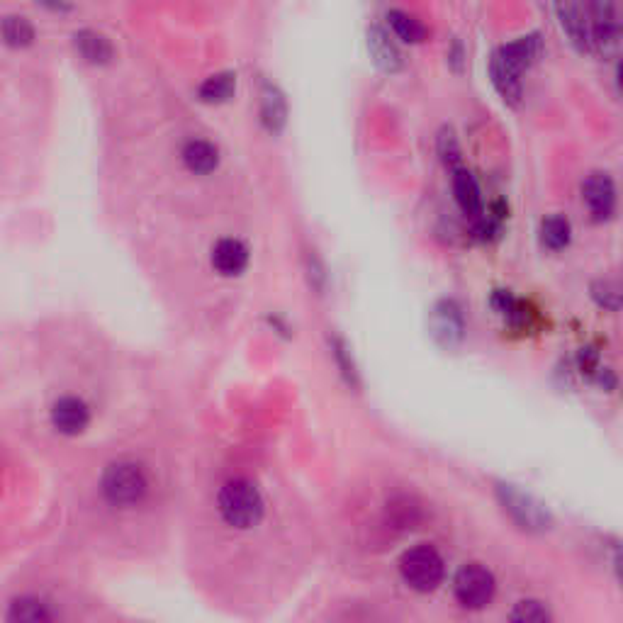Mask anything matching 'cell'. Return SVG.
<instances>
[{"label":"cell","mask_w":623,"mask_h":623,"mask_svg":"<svg viewBox=\"0 0 623 623\" xmlns=\"http://www.w3.org/2000/svg\"><path fill=\"white\" fill-rule=\"evenodd\" d=\"M217 507H220L222 519L234 529H251L263 519V497L258 487L246 477H234V480L224 482L217 497Z\"/></svg>","instance_id":"cell-1"},{"label":"cell","mask_w":623,"mask_h":623,"mask_svg":"<svg viewBox=\"0 0 623 623\" xmlns=\"http://www.w3.org/2000/svg\"><path fill=\"white\" fill-rule=\"evenodd\" d=\"M149 492L147 470L132 460L112 463L103 475V495L112 507H137Z\"/></svg>","instance_id":"cell-2"},{"label":"cell","mask_w":623,"mask_h":623,"mask_svg":"<svg viewBox=\"0 0 623 623\" xmlns=\"http://www.w3.org/2000/svg\"><path fill=\"white\" fill-rule=\"evenodd\" d=\"M400 575L404 585L414 592H434L446 577V563L434 546H414L400 558Z\"/></svg>","instance_id":"cell-3"},{"label":"cell","mask_w":623,"mask_h":623,"mask_svg":"<svg viewBox=\"0 0 623 623\" xmlns=\"http://www.w3.org/2000/svg\"><path fill=\"white\" fill-rule=\"evenodd\" d=\"M497 592V580L485 565L468 563L456 572L453 580V597L468 611H482L492 604Z\"/></svg>","instance_id":"cell-4"},{"label":"cell","mask_w":623,"mask_h":623,"mask_svg":"<svg viewBox=\"0 0 623 623\" xmlns=\"http://www.w3.org/2000/svg\"><path fill=\"white\" fill-rule=\"evenodd\" d=\"M52 424L56 431L66 436H78L88 429L91 424V409L81 397L66 395L54 402L52 407Z\"/></svg>","instance_id":"cell-5"},{"label":"cell","mask_w":623,"mask_h":623,"mask_svg":"<svg viewBox=\"0 0 623 623\" xmlns=\"http://www.w3.org/2000/svg\"><path fill=\"white\" fill-rule=\"evenodd\" d=\"M582 193H585V202L589 212L594 215V220H606L611 217L616 207V188L606 173H592L582 185Z\"/></svg>","instance_id":"cell-6"},{"label":"cell","mask_w":623,"mask_h":623,"mask_svg":"<svg viewBox=\"0 0 623 623\" xmlns=\"http://www.w3.org/2000/svg\"><path fill=\"white\" fill-rule=\"evenodd\" d=\"M558 13H560V22H563V27L568 30L572 42H575L580 49L592 47V22H589L587 5H577V3L560 5Z\"/></svg>","instance_id":"cell-7"},{"label":"cell","mask_w":623,"mask_h":623,"mask_svg":"<svg viewBox=\"0 0 623 623\" xmlns=\"http://www.w3.org/2000/svg\"><path fill=\"white\" fill-rule=\"evenodd\" d=\"M249 263V249L237 239H222L212 249V266L222 275H239Z\"/></svg>","instance_id":"cell-8"},{"label":"cell","mask_w":623,"mask_h":623,"mask_svg":"<svg viewBox=\"0 0 623 623\" xmlns=\"http://www.w3.org/2000/svg\"><path fill=\"white\" fill-rule=\"evenodd\" d=\"M5 623H54V616L39 597H18L8 606Z\"/></svg>","instance_id":"cell-9"},{"label":"cell","mask_w":623,"mask_h":623,"mask_svg":"<svg viewBox=\"0 0 623 623\" xmlns=\"http://www.w3.org/2000/svg\"><path fill=\"white\" fill-rule=\"evenodd\" d=\"M453 190H456V200L458 205L463 207L465 215L475 217L477 220V217L482 215V195L473 173L465 171V168H458L456 176H453Z\"/></svg>","instance_id":"cell-10"},{"label":"cell","mask_w":623,"mask_h":623,"mask_svg":"<svg viewBox=\"0 0 623 623\" xmlns=\"http://www.w3.org/2000/svg\"><path fill=\"white\" fill-rule=\"evenodd\" d=\"M538 49H541L538 37H521V39H516V42H509L507 47H502V52H499L497 56L509 66V69L516 71V74H521V71H524L526 66L536 59Z\"/></svg>","instance_id":"cell-11"},{"label":"cell","mask_w":623,"mask_h":623,"mask_svg":"<svg viewBox=\"0 0 623 623\" xmlns=\"http://www.w3.org/2000/svg\"><path fill=\"white\" fill-rule=\"evenodd\" d=\"M76 49L81 52L83 59L88 61V64H108V61L112 59V44L110 39L105 35H100V32L95 30H83L76 35Z\"/></svg>","instance_id":"cell-12"},{"label":"cell","mask_w":623,"mask_h":623,"mask_svg":"<svg viewBox=\"0 0 623 623\" xmlns=\"http://www.w3.org/2000/svg\"><path fill=\"white\" fill-rule=\"evenodd\" d=\"M183 161L193 173H210L220 164V154L205 139H193V142L185 144Z\"/></svg>","instance_id":"cell-13"},{"label":"cell","mask_w":623,"mask_h":623,"mask_svg":"<svg viewBox=\"0 0 623 623\" xmlns=\"http://www.w3.org/2000/svg\"><path fill=\"white\" fill-rule=\"evenodd\" d=\"M0 37L8 47H30L35 42V27L27 18H20V15H10V18L3 20L0 25Z\"/></svg>","instance_id":"cell-14"},{"label":"cell","mask_w":623,"mask_h":623,"mask_svg":"<svg viewBox=\"0 0 623 623\" xmlns=\"http://www.w3.org/2000/svg\"><path fill=\"white\" fill-rule=\"evenodd\" d=\"M490 71H492V81H495L497 91L504 95V100H509V103H516V100L521 98V83H519V74H516V71L509 69V66L504 64V61L499 59L497 54L492 56Z\"/></svg>","instance_id":"cell-15"},{"label":"cell","mask_w":623,"mask_h":623,"mask_svg":"<svg viewBox=\"0 0 623 623\" xmlns=\"http://www.w3.org/2000/svg\"><path fill=\"white\" fill-rule=\"evenodd\" d=\"M507 623H553V616L541 599H521L509 609Z\"/></svg>","instance_id":"cell-16"},{"label":"cell","mask_w":623,"mask_h":623,"mask_svg":"<svg viewBox=\"0 0 623 623\" xmlns=\"http://www.w3.org/2000/svg\"><path fill=\"white\" fill-rule=\"evenodd\" d=\"M368 39H370V42H368L370 44V52H373L375 61H378V64L383 66L385 71L400 69V52H397L395 44H392L390 39H387V35H385L383 30H380V27H373V30H370Z\"/></svg>","instance_id":"cell-17"},{"label":"cell","mask_w":623,"mask_h":623,"mask_svg":"<svg viewBox=\"0 0 623 623\" xmlns=\"http://www.w3.org/2000/svg\"><path fill=\"white\" fill-rule=\"evenodd\" d=\"M234 91H237V76L215 74L200 86V98L205 100V103H224V100L232 98Z\"/></svg>","instance_id":"cell-18"},{"label":"cell","mask_w":623,"mask_h":623,"mask_svg":"<svg viewBox=\"0 0 623 623\" xmlns=\"http://www.w3.org/2000/svg\"><path fill=\"white\" fill-rule=\"evenodd\" d=\"M387 20H390L392 30H395V35L402 39V42H422L426 30L424 25L419 22L417 18H412L409 13H402V10H390V15H387Z\"/></svg>","instance_id":"cell-19"},{"label":"cell","mask_w":623,"mask_h":623,"mask_svg":"<svg viewBox=\"0 0 623 623\" xmlns=\"http://www.w3.org/2000/svg\"><path fill=\"white\" fill-rule=\"evenodd\" d=\"M541 237L548 249H553V251L565 249V246L570 244V222L560 215L548 217L541 227Z\"/></svg>","instance_id":"cell-20"},{"label":"cell","mask_w":623,"mask_h":623,"mask_svg":"<svg viewBox=\"0 0 623 623\" xmlns=\"http://www.w3.org/2000/svg\"><path fill=\"white\" fill-rule=\"evenodd\" d=\"M263 122H266L268 127L273 129H280L285 122V100L280 98L278 91H273V88H268L266 93H263Z\"/></svg>","instance_id":"cell-21"},{"label":"cell","mask_w":623,"mask_h":623,"mask_svg":"<svg viewBox=\"0 0 623 623\" xmlns=\"http://www.w3.org/2000/svg\"><path fill=\"white\" fill-rule=\"evenodd\" d=\"M594 297H597L604 307H609V310H619V293H616V288L611 283L594 285Z\"/></svg>","instance_id":"cell-22"},{"label":"cell","mask_w":623,"mask_h":623,"mask_svg":"<svg viewBox=\"0 0 623 623\" xmlns=\"http://www.w3.org/2000/svg\"><path fill=\"white\" fill-rule=\"evenodd\" d=\"M492 305H495L502 314H512L516 300L509 293H504V290H499V293H495V297H492Z\"/></svg>","instance_id":"cell-23"}]
</instances>
